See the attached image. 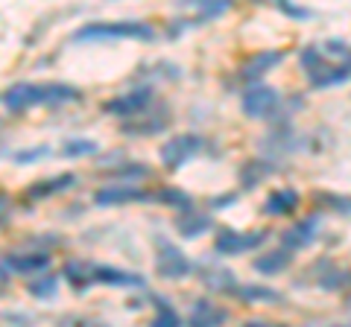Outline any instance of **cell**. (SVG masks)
<instances>
[{
  "mask_svg": "<svg viewBox=\"0 0 351 327\" xmlns=\"http://www.w3.org/2000/svg\"><path fill=\"white\" fill-rule=\"evenodd\" d=\"M348 307H351V296H348Z\"/></svg>",
  "mask_w": 351,
  "mask_h": 327,
  "instance_id": "cell-38",
  "label": "cell"
},
{
  "mask_svg": "<svg viewBox=\"0 0 351 327\" xmlns=\"http://www.w3.org/2000/svg\"><path fill=\"white\" fill-rule=\"evenodd\" d=\"M267 231L263 228H255V231H234V228H219L217 239H214V248L226 257H237V254H246V252H255L267 243Z\"/></svg>",
  "mask_w": 351,
  "mask_h": 327,
  "instance_id": "cell-4",
  "label": "cell"
},
{
  "mask_svg": "<svg viewBox=\"0 0 351 327\" xmlns=\"http://www.w3.org/2000/svg\"><path fill=\"white\" fill-rule=\"evenodd\" d=\"M302 205V193L295 187H278L267 196L263 202V213L267 216H293Z\"/></svg>",
  "mask_w": 351,
  "mask_h": 327,
  "instance_id": "cell-12",
  "label": "cell"
},
{
  "mask_svg": "<svg viewBox=\"0 0 351 327\" xmlns=\"http://www.w3.org/2000/svg\"><path fill=\"white\" fill-rule=\"evenodd\" d=\"M56 287H59V278H44L38 283H29V292L32 296H38V298H47V296L56 292Z\"/></svg>",
  "mask_w": 351,
  "mask_h": 327,
  "instance_id": "cell-31",
  "label": "cell"
},
{
  "mask_svg": "<svg viewBox=\"0 0 351 327\" xmlns=\"http://www.w3.org/2000/svg\"><path fill=\"white\" fill-rule=\"evenodd\" d=\"M152 190H141L135 184H114V187H100L94 193V202L103 205V208H112V205H126V202H149Z\"/></svg>",
  "mask_w": 351,
  "mask_h": 327,
  "instance_id": "cell-10",
  "label": "cell"
},
{
  "mask_svg": "<svg viewBox=\"0 0 351 327\" xmlns=\"http://www.w3.org/2000/svg\"><path fill=\"white\" fill-rule=\"evenodd\" d=\"M94 152H97L94 140H68V144L62 146L64 158H82V155H94Z\"/></svg>",
  "mask_w": 351,
  "mask_h": 327,
  "instance_id": "cell-27",
  "label": "cell"
},
{
  "mask_svg": "<svg viewBox=\"0 0 351 327\" xmlns=\"http://www.w3.org/2000/svg\"><path fill=\"white\" fill-rule=\"evenodd\" d=\"M202 280H205V287H211L214 292H226V296H232L234 287H237V278L228 269H223V266L202 269Z\"/></svg>",
  "mask_w": 351,
  "mask_h": 327,
  "instance_id": "cell-21",
  "label": "cell"
},
{
  "mask_svg": "<svg viewBox=\"0 0 351 327\" xmlns=\"http://www.w3.org/2000/svg\"><path fill=\"white\" fill-rule=\"evenodd\" d=\"M334 327H346V324H334Z\"/></svg>",
  "mask_w": 351,
  "mask_h": 327,
  "instance_id": "cell-39",
  "label": "cell"
},
{
  "mask_svg": "<svg viewBox=\"0 0 351 327\" xmlns=\"http://www.w3.org/2000/svg\"><path fill=\"white\" fill-rule=\"evenodd\" d=\"M73 181H76V179L71 176V172H64V176H53V179H44V181H38V184H32L29 196H32V199H47V196H53V193L68 190Z\"/></svg>",
  "mask_w": 351,
  "mask_h": 327,
  "instance_id": "cell-22",
  "label": "cell"
},
{
  "mask_svg": "<svg viewBox=\"0 0 351 327\" xmlns=\"http://www.w3.org/2000/svg\"><path fill=\"white\" fill-rule=\"evenodd\" d=\"M346 68H348V73H351V56H348V64H346Z\"/></svg>",
  "mask_w": 351,
  "mask_h": 327,
  "instance_id": "cell-37",
  "label": "cell"
},
{
  "mask_svg": "<svg viewBox=\"0 0 351 327\" xmlns=\"http://www.w3.org/2000/svg\"><path fill=\"white\" fill-rule=\"evenodd\" d=\"M281 62H284V50H258L237 68V79L258 85L261 76H267L272 68H278Z\"/></svg>",
  "mask_w": 351,
  "mask_h": 327,
  "instance_id": "cell-7",
  "label": "cell"
},
{
  "mask_svg": "<svg viewBox=\"0 0 351 327\" xmlns=\"http://www.w3.org/2000/svg\"><path fill=\"white\" fill-rule=\"evenodd\" d=\"M152 88H135V91H129V94H120V96H114V100H108V103H103V112H108V114H117V117H135V114H141L144 108L152 103Z\"/></svg>",
  "mask_w": 351,
  "mask_h": 327,
  "instance_id": "cell-8",
  "label": "cell"
},
{
  "mask_svg": "<svg viewBox=\"0 0 351 327\" xmlns=\"http://www.w3.org/2000/svg\"><path fill=\"white\" fill-rule=\"evenodd\" d=\"M234 298L240 301H246V304H258V301H281V292L278 289H272V287H263V283H237L234 292H232Z\"/></svg>",
  "mask_w": 351,
  "mask_h": 327,
  "instance_id": "cell-19",
  "label": "cell"
},
{
  "mask_svg": "<svg viewBox=\"0 0 351 327\" xmlns=\"http://www.w3.org/2000/svg\"><path fill=\"white\" fill-rule=\"evenodd\" d=\"M272 172H276V167H272L269 161L252 158V161H246L243 167H240V187H243V190H255V187H261V184L272 176Z\"/></svg>",
  "mask_w": 351,
  "mask_h": 327,
  "instance_id": "cell-18",
  "label": "cell"
},
{
  "mask_svg": "<svg viewBox=\"0 0 351 327\" xmlns=\"http://www.w3.org/2000/svg\"><path fill=\"white\" fill-rule=\"evenodd\" d=\"M276 9L281 15H287L293 21H311L313 18V9H304V6H295V3H287V0H278Z\"/></svg>",
  "mask_w": 351,
  "mask_h": 327,
  "instance_id": "cell-29",
  "label": "cell"
},
{
  "mask_svg": "<svg viewBox=\"0 0 351 327\" xmlns=\"http://www.w3.org/2000/svg\"><path fill=\"white\" fill-rule=\"evenodd\" d=\"M50 260H47V254H18V257H9L6 260V266L12 269V272H38V269H44Z\"/></svg>",
  "mask_w": 351,
  "mask_h": 327,
  "instance_id": "cell-24",
  "label": "cell"
},
{
  "mask_svg": "<svg viewBox=\"0 0 351 327\" xmlns=\"http://www.w3.org/2000/svg\"><path fill=\"white\" fill-rule=\"evenodd\" d=\"M281 108V94L272 85H249V88L240 94V112L252 120H263L272 117Z\"/></svg>",
  "mask_w": 351,
  "mask_h": 327,
  "instance_id": "cell-5",
  "label": "cell"
},
{
  "mask_svg": "<svg viewBox=\"0 0 351 327\" xmlns=\"http://www.w3.org/2000/svg\"><path fill=\"white\" fill-rule=\"evenodd\" d=\"M299 64H302V70L311 76V73H316L319 68H325L328 59H325V53H322L319 47H304V50L299 53Z\"/></svg>",
  "mask_w": 351,
  "mask_h": 327,
  "instance_id": "cell-25",
  "label": "cell"
},
{
  "mask_svg": "<svg viewBox=\"0 0 351 327\" xmlns=\"http://www.w3.org/2000/svg\"><path fill=\"white\" fill-rule=\"evenodd\" d=\"M293 263V254L287 252V248H272V252L261 254L252 260V269L258 272V275H267V278H276L281 275V272H287Z\"/></svg>",
  "mask_w": 351,
  "mask_h": 327,
  "instance_id": "cell-17",
  "label": "cell"
},
{
  "mask_svg": "<svg viewBox=\"0 0 351 327\" xmlns=\"http://www.w3.org/2000/svg\"><path fill=\"white\" fill-rule=\"evenodd\" d=\"M234 202H237V196H217L211 205L214 208H228V205H234Z\"/></svg>",
  "mask_w": 351,
  "mask_h": 327,
  "instance_id": "cell-35",
  "label": "cell"
},
{
  "mask_svg": "<svg viewBox=\"0 0 351 327\" xmlns=\"http://www.w3.org/2000/svg\"><path fill=\"white\" fill-rule=\"evenodd\" d=\"M152 199L161 202V205H170V208H176L179 213L193 208V196H191V193H184L182 187H161V190L152 193Z\"/></svg>",
  "mask_w": 351,
  "mask_h": 327,
  "instance_id": "cell-23",
  "label": "cell"
},
{
  "mask_svg": "<svg viewBox=\"0 0 351 327\" xmlns=\"http://www.w3.org/2000/svg\"><path fill=\"white\" fill-rule=\"evenodd\" d=\"M47 155V149H29V152H21L18 161H36V158H44Z\"/></svg>",
  "mask_w": 351,
  "mask_h": 327,
  "instance_id": "cell-34",
  "label": "cell"
},
{
  "mask_svg": "<svg viewBox=\"0 0 351 327\" xmlns=\"http://www.w3.org/2000/svg\"><path fill=\"white\" fill-rule=\"evenodd\" d=\"M149 327H182V319H179V313H176L173 307H167V304H161L158 313H156V319H152Z\"/></svg>",
  "mask_w": 351,
  "mask_h": 327,
  "instance_id": "cell-28",
  "label": "cell"
},
{
  "mask_svg": "<svg viewBox=\"0 0 351 327\" xmlns=\"http://www.w3.org/2000/svg\"><path fill=\"white\" fill-rule=\"evenodd\" d=\"M88 275H91V283H106V287H144L141 275H129V272H120L114 266L88 263Z\"/></svg>",
  "mask_w": 351,
  "mask_h": 327,
  "instance_id": "cell-16",
  "label": "cell"
},
{
  "mask_svg": "<svg viewBox=\"0 0 351 327\" xmlns=\"http://www.w3.org/2000/svg\"><path fill=\"white\" fill-rule=\"evenodd\" d=\"M316 234H319V220H316V216H304V220L290 225L287 231L281 234V246L287 248L290 254H295V252H302V248L313 246Z\"/></svg>",
  "mask_w": 351,
  "mask_h": 327,
  "instance_id": "cell-9",
  "label": "cell"
},
{
  "mask_svg": "<svg viewBox=\"0 0 351 327\" xmlns=\"http://www.w3.org/2000/svg\"><path fill=\"white\" fill-rule=\"evenodd\" d=\"M167 126H170V112H167V105H161V112L152 114V117L120 123V132L132 135V138H152V135H161Z\"/></svg>",
  "mask_w": 351,
  "mask_h": 327,
  "instance_id": "cell-13",
  "label": "cell"
},
{
  "mask_svg": "<svg viewBox=\"0 0 351 327\" xmlns=\"http://www.w3.org/2000/svg\"><path fill=\"white\" fill-rule=\"evenodd\" d=\"M6 216H9V199L0 196V222H6Z\"/></svg>",
  "mask_w": 351,
  "mask_h": 327,
  "instance_id": "cell-36",
  "label": "cell"
},
{
  "mask_svg": "<svg viewBox=\"0 0 351 327\" xmlns=\"http://www.w3.org/2000/svg\"><path fill=\"white\" fill-rule=\"evenodd\" d=\"M156 272L164 280H182L193 272V263L176 243L164 234H156Z\"/></svg>",
  "mask_w": 351,
  "mask_h": 327,
  "instance_id": "cell-3",
  "label": "cell"
},
{
  "mask_svg": "<svg viewBox=\"0 0 351 327\" xmlns=\"http://www.w3.org/2000/svg\"><path fill=\"white\" fill-rule=\"evenodd\" d=\"M202 146H205V140L199 138V135H191V132H184V135H176V138H170L167 144L161 146V164L167 167L170 172H176V170H182L188 161H193L196 155L202 152Z\"/></svg>",
  "mask_w": 351,
  "mask_h": 327,
  "instance_id": "cell-6",
  "label": "cell"
},
{
  "mask_svg": "<svg viewBox=\"0 0 351 327\" xmlns=\"http://www.w3.org/2000/svg\"><path fill=\"white\" fill-rule=\"evenodd\" d=\"M325 53H331V56H351V47H348V41H343V38H328L325 41Z\"/></svg>",
  "mask_w": 351,
  "mask_h": 327,
  "instance_id": "cell-32",
  "label": "cell"
},
{
  "mask_svg": "<svg viewBox=\"0 0 351 327\" xmlns=\"http://www.w3.org/2000/svg\"><path fill=\"white\" fill-rule=\"evenodd\" d=\"M313 202H319V205H325V208H334L339 213L351 216V196H337V193L322 190V193H313Z\"/></svg>",
  "mask_w": 351,
  "mask_h": 327,
  "instance_id": "cell-26",
  "label": "cell"
},
{
  "mask_svg": "<svg viewBox=\"0 0 351 327\" xmlns=\"http://www.w3.org/2000/svg\"><path fill=\"white\" fill-rule=\"evenodd\" d=\"M226 322H228V310L208 298L196 301L188 315V327H223Z\"/></svg>",
  "mask_w": 351,
  "mask_h": 327,
  "instance_id": "cell-11",
  "label": "cell"
},
{
  "mask_svg": "<svg viewBox=\"0 0 351 327\" xmlns=\"http://www.w3.org/2000/svg\"><path fill=\"white\" fill-rule=\"evenodd\" d=\"M112 176L132 181V179H147V176H149V170L144 167V164H123V170H112Z\"/></svg>",
  "mask_w": 351,
  "mask_h": 327,
  "instance_id": "cell-30",
  "label": "cell"
},
{
  "mask_svg": "<svg viewBox=\"0 0 351 327\" xmlns=\"http://www.w3.org/2000/svg\"><path fill=\"white\" fill-rule=\"evenodd\" d=\"M80 91L73 85H64V82H44V85H32V82H21L12 85L6 91L3 103L12 108V112H24V108L32 105H62V103H76L80 100Z\"/></svg>",
  "mask_w": 351,
  "mask_h": 327,
  "instance_id": "cell-1",
  "label": "cell"
},
{
  "mask_svg": "<svg viewBox=\"0 0 351 327\" xmlns=\"http://www.w3.org/2000/svg\"><path fill=\"white\" fill-rule=\"evenodd\" d=\"M311 272L316 275V283H319L322 289H328V292H339V289L351 287V269L337 266V263H331L328 257L322 260L319 266H313Z\"/></svg>",
  "mask_w": 351,
  "mask_h": 327,
  "instance_id": "cell-15",
  "label": "cell"
},
{
  "mask_svg": "<svg viewBox=\"0 0 351 327\" xmlns=\"http://www.w3.org/2000/svg\"><path fill=\"white\" fill-rule=\"evenodd\" d=\"M91 38H138L152 41L156 32L144 21H112V24H88L73 32V41H91Z\"/></svg>",
  "mask_w": 351,
  "mask_h": 327,
  "instance_id": "cell-2",
  "label": "cell"
},
{
  "mask_svg": "<svg viewBox=\"0 0 351 327\" xmlns=\"http://www.w3.org/2000/svg\"><path fill=\"white\" fill-rule=\"evenodd\" d=\"M214 228V216L205 213V211H182L179 216H176V231H179V237L184 239H196L208 234Z\"/></svg>",
  "mask_w": 351,
  "mask_h": 327,
  "instance_id": "cell-14",
  "label": "cell"
},
{
  "mask_svg": "<svg viewBox=\"0 0 351 327\" xmlns=\"http://www.w3.org/2000/svg\"><path fill=\"white\" fill-rule=\"evenodd\" d=\"M348 79H351L348 68H339V64H325V68L307 76V82H311L313 88H334V85H343Z\"/></svg>",
  "mask_w": 351,
  "mask_h": 327,
  "instance_id": "cell-20",
  "label": "cell"
},
{
  "mask_svg": "<svg viewBox=\"0 0 351 327\" xmlns=\"http://www.w3.org/2000/svg\"><path fill=\"white\" fill-rule=\"evenodd\" d=\"M240 327H287V324H281V322H267V319H249V322H243Z\"/></svg>",
  "mask_w": 351,
  "mask_h": 327,
  "instance_id": "cell-33",
  "label": "cell"
}]
</instances>
